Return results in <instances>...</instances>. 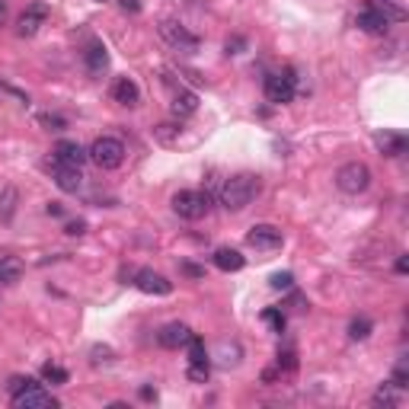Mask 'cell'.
Returning a JSON list of instances; mask_svg holds the SVG:
<instances>
[{
	"mask_svg": "<svg viewBox=\"0 0 409 409\" xmlns=\"http://www.w3.org/2000/svg\"><path fill=\"white\" fill-rule=\"evenodd\" d=\"M266 100L282 106V102L295 100V71H282V74H268L266 77Z\"/></svg>",
	"mask_w": 409,
	"mask_h": 409,
	"instance_id": "obj_5",
	"label": "cell"
},
{
	"mask_svg": "<svg viewBox=\"0 0 409 409\" xmlns=\"http://www.w3.org/2000/svg\"><path fill=\"white\" fill-rule=\"evenodd\" d=\"M291 282H295V275L291 272H278V275H272V288H291Z\"/></svg>",
	"mask_w": 409,
	"mask_h": 409,
	"instance_id": "obj_31",
	"label": "cell"
},
{
	"mask_svg": "<svg viewBox=\"0 0 409 409\" xmlns=\"http://www.w3.org/2000/svg\"><path fill=\"white\" fill-rule=\"evenodd\" d=\"M160 35H163V39H167L173 48H179V52H189V54L198 52V39H195V35L189 32L182 23H176V20H163V23H160Z\"/></svg>",
	"mask_w": 409,
	"mask_h": 409,
	"instance_id": "obj_6",
	"label": "cell"
},
{
	"mask_svg": "<svg viewBox=\"0 0 409 409\" xmlns=\"http://www.w3.org/2000/svg\"><path fill=\"white\" fill-rule=\"evenodd\" d=\"M54 186L61 192H77L83 186V173L81 167H64V163H54Z\"/></svg>",
	"mask_w": 409,
	"mask_h": 409,
	"instance_id": "obj_13",
	"label": "cell"
},
{
	"mask_svg": "<svg viewBox=\"0 0 409 409\" xmlns=\"http://www.w3.org/2000/svg\"><path fill=\"white\" fill-rule=\"evenodd\" d=\"M32 377H13V381H10V393H20V390H26V387H32Z\"/></svg>",
	"mask_w": 409,
	"mask_h": 409,
	"instance_id": "obj_33",
	"label": "cell"
},
{
	"mask_svg": "<svg viewBox=\"0 0 409 409\" xmlns=\"http://www.w3.org/2000/svg\"><path fill=\"white\" fill-rule=\"evenodd\" d=\"M87 160V150L77 141H58L54 144V163H64V167H81Z\"/></svg>",
	"mask_w": 409,
	"mask_h": 409,
	"instance_id": "obj_14",
	"label": "cell"
},
{
	"mask_svg": "<svg viewBox=\"0 0 409 409\" xmlns=\"http://www.w3.org/2000/svg\"><path fill=\"white\" fill-rule=\"evenodd\" d=\"M48 215H54V218H61V215H64V208H61V205H58V201H52V205H48Z\"/></svg>",
	"mask_w": 409,
	"mask_h": 409,
	"instance_id": "obj_37",
	"label": "cell"
},
{
	"mask_svg": "<svg viewBox=\"0 0 409 409\" xmlns=\"http://www.w3.org/2000/svg\"><path fill=\"white\" fill-rule=\"evenodd\" d=\"M243 262H247V259H243L237 249H230V247H224V249H218V253H215V266L221 268V272H240Z\"/></svg>",
	"mask_w": 409,
	"mask_h": 409,
	"instance_id": "obj_18",
	"label": "cell"
},
{
	"mask_svg": "<svg viewBox=\"0 0 409 409\" xmlns=\"http://www.w3.org/2000/svg\"><path fill=\"white\" fill-rule=\"evenodd\" d=\"M396 272H400V275H406V272H409V259H406V256H400V259H396Z\"/></svg>",
	"mask_w": 409,
	"mask_h": 409,
	"instance_id": "obj_36",
	"label": "cell"
},
{
	"mask_svg": "<svg viewBox=\"0 0 409 409\" xmlns=\"http://www.w3.org/2000/svg\"><path fill=\"white\" fill-rule=\"evenodd\" d=\"M336 186H339V192H345V195L364 192V189L371 186V170L358 160L345 163V167H339V173H336Z\"/></svg>",
	"mask_w": 409,
	"mask_h": 409,
	"instance_id": "obj_4",
	"label": "cell"
},
{
	"mask_svg": "<svg viewBox=\"0 0 409 409\" xmlns=\"http://www.w3.org/2000/svg\"><path fill=\"white\" fill-rule=\"evenodd\" d=\"M45 20H48V7L45 4H32V7H26L23 16L16 20V32H20L23 39H32V35L45 26Z\"/></svg>",
	"mask_w": 409,
	"mask_h": 409,
	"instance_id": "obj_9",
	"label": "cell"
},
{
	"mask_svg": "<svg viewBox=\"0 0 409 409\" xmlns=\"http://www.w3.org/2000/svg\"><path fill=\"white\" fill-rule=\"evenodd\" d=\"M134 285H138L144 295H157V297H167L170 291H173V282H167L154 268H141V272L134 275Z\"/></svg>",
	"mask_w": 409,
	"mask_h": 409,
	"instance_id": "obj_11",
	"label": "cell"
},
{
	"mask_svg": "<svg viewBox=\"0 0 409 409\" xmlns=\"http://www.w3.org/2000/svg\"><path fill=\"white\" fill-rule=\"evenodd\" d=\"M16 198H20V195H16V189H13V186L4 189V195H0V218H4V221H10V218H13V211H16Z\"/></svg>",
	"mask_w": 409,
	"mask_h": 409,
	"instance_id": "obj_21",
	"label": "cell"
},
{
	"mask_svg": "<svg viewBox=\"0 0 409 409\" xmlns=\"http://www.w3.org/2000/svg\"><path fill=\"white\" fill-rule=\"evenodd\" d=\"M112 100L119 102V106H138V102H141V90H138V83H134L131 77H119V81L112 83Z\"/></svg>",
	"mask_w": 409,
	"mask_h": 409,
	"instance_id": "obj_15",
	"label": "cell"
},
{
	"mask_svg": "<svg viewBox=\"0 0 409 409\" xmlns=\"http://www.w3.org/2000/svg\"><path fill=\"white\" fill-rule=\"evenodd\" d=\"M90 355H93V364H109V362H112V349H109V345H93Z\"/></svg>",
	"mask_w": 409,
	"mask_h": 409,
	"instance_id": "obj_30",
	"label": "cell"
},
{
	"mask_svg": "<svg viewBox=\"0 0 409 409\" xmlns=\"http://www.w3.org/2000/svg\"><path fill=\"white\" fill-rule=\"evenodd\" d=\"M189 339H192V329H189L186 323H167V326L157 333V343H160L163 349H179Z\"/></svg>",
	"mask_w": 409,
	"mask_h": 409,
	"instance_id": "obj_12",
	"label": "cell"
},
{
	"mask_svg": "<svg viewBox=\"0 0 409 409\" xmlns=\"http://www.w3.org/2000/svg\"><path fill=\"white\" fill-rule=\"evenodd\" d=\"M368 336H371V320L368 316H355V320L349 323V339L362 343V339H368Z\"/></svg>",
	"mask_w": 409,
	"mask_h": 409,
	"instance_id": "obj_23",
	"label": "cell"
},
{
	"mask_svg": "<svg viewBox=\"0 0 409 409\" xmlns=\"http://www.w3.org/2000/svg\"><path fill=\"white\" fill-rule=\"evenodd\" d=\"M42 377H45L48 384H67V371L61 368V364H45V368H42Z\"/></svg>",
	"mask_w": 409,
	"mask_h": 409,
	"instance_id": "obj_26",
	"label": "cell"
},
{
	"mask_svg": "<svg viewBox=\"0 0 409 409\" xmlns=\"http://www.w3.org/2000/svg\"><path fill=\"white\" fill-rule=\"evenodd\" d=\"M396 403H400V396H396L390 387H381L374 393V406H396Z\"/></svg>",
	"mask_w": 409,
	"mask_h": 409,
	"instance_id": "obj_28",
	"label": "cell"
},
{
	"mask_svg": "<svg viewBox=\"0 0 409 409\" xmlns=\"http://www.w3.org/2000/svg\"><path fill=\"white\" fill-rule=\"evenodd\" d=\"M170 205H173V211L179 218H186V221H198V218L208 215L211 198L205 192H195V189H182V192H176L173 198H170Z\"/></svg>",
	"mask_w": 409,
	"mask_h": 409,
	"instance_id": "obj_2",
	"label": "cell"
},
{
	"mask_svg": "<svg viewBox=\"0 0 409 409\" xmlns=\"http://www.w3.org/2000/svg\"><path fill=\"white\" fill-rule=\"evenodd\" d=\"M355 23H358V29H362V32L381 35V32H387L390 16L381 10V4H377V0H371V4H364V7H362V13H358Z\"/></svg>",
	"mask_w": 409,
	"mask_h": 409,
	"instance_id": "obj_7",
	"label": "cell"
},
{
	"mask_svg": "<svg viewBox=\"0 0 409 409\" xmlns=\"http://www.w3.org/2000/svg\"><path fill=\"white\" fill-rule=\"evenodd\" d=\"M256 195H259V176L240 173V176H230L221 186V205L227 211H243Z\"/></svg>",
	"mask_w": 409,
	"mask_h": 409,
	"instance_id": "obj_1",
	"label": "cell"
},
{
	"mask_svg": "<svg viewBox=\"0 0 409 409\" xmlns=\"http://www.w3.org/2000/svg\"><path fill=\"white\" fill-rule=\"evenodd\" d=\"M141 396H144V400H154L157 393H154V390H150V387H141Z\"/></svg>",
	"mask_w": 409,
	"mask_h": 409,
	"instance_id": "obj_38",
	"label": "cell"
},
{
	"mask_svg": "<svg viewBox=\"0 0 409 409\" xmlns=\"http://www.w3.org/2000/svg\"><path fill=\"white\" fill-rule=\"evenodd\" d=\"M13 406L16 409H54V406H58V400H54L52 393H45L39 384H32V387L13 393Z\"/></svg>",
	"mask_w": 409,
	"mask_h": 409,
	"instance_id": "obj_8",
	"label": "cell"
},
{
	"mask_svg": "<svg viewBox=\"0 0 409 409\" xmlns=\"http://www.w3.org/2000/svg\"><path fill=\"white\" fill-rule=\"evenodd\" d=\"M247 243L253 249H278L285 243V237H282V230L272 227V224H256V227H249Z\"/></svg>",
	"mask_w": 409,
	"mask_h": 409,
	"instance_id": "obj_10",
	"label": "cell"
},
{
	"mask_svg": "<svg viewBox=\"0 0 409 409\" xmlns=\"http://www.w3.org/2000/svg\"><path fill=\"white\" fill-rule=\"evenodd\" d=\"M39 125L45 128V131H61V128H67V121L61 119V115H52V112H42L39 115Z\"/></svg>",
	"mask_w": 409,
	"mask_h": 409,
	"instance_id": "obj_27",
	"label": "cell"
},
{
	"mask_svg": "<svg viewBox=\"0 0 409 409\" xmlns=\"http://www.w3.org/2000/svg\"><path fill=\"white\" fill-rule=\"evenodd\" d=\"M83 64H87V71L93 77H102V71L109 67V52L100 45V42H93V45L83 52Z\"/></svg>",
	"mask_w": 409,
	"mask_h": 409,
	"instance_id": "obj_16",
	"label": "cell"
},
{
	"mask_svg": "<svg viewBox=\"0 0 409 409\" xmlns=\"http://www.w3.org/2000/svg\"><path fill=\"white\" fill-rule=\"evenodd\" d=\"M208 374H211L208 362H189V368H186V377H189V381L205 384V381H208Z\"/></svg>",
	"mask_w": 409,
	"mask_h": 409,
	"instance_id": "obj_24",
	"label": "cell"
},
{
	"mask_svg": "<svg viewBox=\"0 0 409 409\" xmlns=\"http://www.w3.org/2000/svg\"><path fill=\"white\" fill-rule=\"evenodd\" d=\"M262 320L275 329V333H282V329H285V314H278V310H266V314H262Z\"/></svg>",
	"mask_w": 409,
	"mask_h": 409,
	"instance_id": "obj_29",
	"label": "cell"
},
{
	"mask_svg": "<svg viewBox=\"0 0 409 409\" xmlns=\"http://www.w3.org/2000/svg\"><path fill=\"white\" fill-rule=\"evenodd\" d=\"M189 362H208V352H205V343H201L198 336L192 333V339H189Z\"/></svg>",
	"mask_w": 409,
	"mask_h": 409,
	"instance_id": "obj_25",
	"label": "cell"
},
{
	"mask_svg": "<svg viewBox=\"0 0 409 409\" xmlns=\"http://www.w3.org/2000/svg\"><path fill=\"white\" fill-rule=\"evenodd\" d=\"M7 20V4H4V0H0V23Z\"/></svg>",
	"mask_w": 409,
	"mask_h": 409,
	"instance_id": "obj_39",
	"label": "cell"
},
{
	"mask_svg": "<svg viewBox=\"0 0 409 409\" xmlns=\"http://www.w3.org/2000/svg\"><path fill=\"white\" fill-rule=\"evenodd\" d=\"M278 368L285 371H295L297 362H295V352H278Z\"/></svg>",
	"mask_w": 409,
	"mask_h": 409,
	"instance_id": "obj_32",
	"label": "cell"
},
{
	"mask_svg": "<svg viewBox=\"0 0 409 409\" xmlns=\"http://www.w3.org/2000/svg\"><path fill=\"white\" fill-rule=\"evenodd\" d=\"M218 355H221L218 362H221L224 368H230V364L240 362V345H237V343H221V345H218Z\"/></svg>",
	"mask_w": 409,
	"mask_h": 409,
	"instance_id": "obj_22",
	"label": "cell"
},
{
	"mask_svg": "<svg viewBox=\"0 0 409 409\" xmlns=\"http://www.w3.org/2000/svg\"><path fill=\"white\" fill-rule=\"evenodd\" d=\"M237 48H243V39H227V54H240Z\"/></svg>",
	"mask_w": 409,
	"mask_h": 409,
	"instance_id": "obj_35",
	"label": "cell"
},
{
	"mask_svg": "<svg viewBox=\"0 0 409 409\" xmlns=\"http://www.w3.org/2000/svg\"><path fill=\"white\" fill-rule=\"evenodd\" d=\"M170 109H173V115H192L195 109H198V96L189 93V90H182V87H176Z\"/></svg>",
	"mask_w": 409,
	"mask_h": 409,
	"instance_id": "obj_17",
	"label": "cell"
},
{
	"mask_svg": "<svg viewBox=\"0 0 409 409\" xmlns=\"http://www.w3.org/2000/svg\"><path fill=\"white\" fill-rule=\"evenodd\" d=\"M83 230H87V221H71V224H67V227H64V234H71V237H81Z\"/></svg>",
	"mask_w": 409,
	"mask_h": 409,
	"instance_id": "obj_34",
	"label": "cell"
},
{
	"mask_svg": "<svg viewBox=\"0 0 409 409\" xmlns=\"http://www.w3.org/2000/svg\"><path fill=\"white\" fill-rule=\"evenodd\" d=\"M374 141H377V148H381L387 157H400L403 150H406V138H403V134H390V131H384V134H377Z\"/></svg>",
	"mask_w": 409,
	"mask_h": 409,
	"instance_id": "obj_19",
	"label": "cell"
},
{
	"mask_svg": "<svg viewBox=\"0 0 409 409\" xmlns=\"http://www.w3.org/2000/svg\"><path fill=\"white\" fill-rule=\"evenodd\" d=\"M20 275H23V266L16 259H0V285H13V282H20Z\"/></svg>",
	"mask_w": 409,
	"mask_h": 409,
	"instance_id": "obj_20",
	"label": "cell"
},
{
	"mask_svg": "<svg viewBox=\"0 0 409 409\" xmlns=\"http://www.w3.org/2000/svg\"><path fill=\"white\" fill-rule=\"evenodd\" d=\"M87 157L100 170H119L121 160H125V144H121L119 138H96Z\"/></svg>",
	"mask_w": 409,
	"mask_h": 409,
	"instance_id": "obj_3",
	"label": "cell"
}]
</instances>
